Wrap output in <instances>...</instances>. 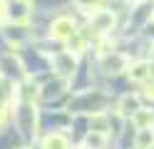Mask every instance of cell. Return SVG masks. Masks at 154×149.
Instances as JSON below:
<instances>
[{
  "label": "cell",
  "instance_id": "obj_1",
  "mask_svg": "<svg viewBox=\"0 0 154 149\" xmlns=\"http://www.w3.org/2000/svg\"><path fill=\"white\" fill-rule=\"evenodd\" d=\"M75 35V23L70 17H57L52 23V37L55 40H70Z\"/></svg>",
  "mask_w": 154,
  "mask_h": 149
},
{
  "label": "cell",
  "instance_id": "obj_2",
  "mask_svg": "<svg viewBox=\"0 0 154 149\" xmlns=\"http://www.w3.org/2000/svg\"><path fill=\"white\" fill-rule=\"evenodd\" d=\"M139 109V97L137 95H124L119 99V114L122 117H134Z\"/></svg>",
  "mask_w": 154,
  "mask_h": 149
},
{
  "label": "cell",
  "instance_id": "obj_3",
  "mask_svg": "<svg viewBox=\"0 0 154 149\" xmlns=\"http://www.w3.org/2000/svg\"><path fill=\"white\" fill-rule=\"evenodd\" d=\"M92 25H94V30H100V33L109 30L112 27V13L109 10H97V13L92 15Z\"/></svg>",
  "mask_w": 154,
  "mask_h": 149
},
{
  "label": "cell",
  "instance_id": "obj_4",
  "mask_svg": "<svg viewBox=\"0 0 154 149\" xmlns=\"http://www.w3.org/2000/svg\"><path fill=\"white\" fill-rule=\"evenodd\" d=\"M154 144V129L152 127H139L137 132V147L139 149H149Z\"/></svg>",
  "mask_w": 154,
  "mask_h": 149
},
{
  "label": "cell",
  "instance_id": "obj_5",
  "mask_svg": "<svg viewBox=\"0 0 154 149\" xmlns=\"http://www.w3.org/2000/svg\"><path fill=\"white\" fill-rule=\"evenodd\" d=\"M129 77L134 79V82H144V79L149 77V65L147 62H137L129 67Z\"/></svg>",
  "mask_w": 154,
  "mask_h": 149
},
{
  "label": "cell",
  "instance_id": "obj_6",
  "mask_svg": "<svg viewBox=\"0 0 154 149\" xmlns=\"http://www.w3.org/2000/svg\"><path fill=\"white\" fill-rule=\"evenodd\" d=\"M45 149H70V144L62 134H50L45 139Z\"/></svg>",
  "mask_w": 154,
  "mask_h": 149
},
{
  "label": "cell",
  "instance_id": "obj_7",
  "mask_svg": "<svg viewBox=\"0 0 154 149\" xmlns=\"http://www.w3.org/2000/svg\"><path fill=\"white\" fill-rule=\"evenodd\" d=\"M134 122H137V127H149L154 122V112L152 109H137V114H134Z\"/></svg>",
  "mask_w": 154,
  "mask_h": 149
},
{
  "label": "cell",
  "instance_id": "obj_8",
  "mask_svg": "<svg viewBox=\"0 0 154 149\" xmlns=\"http://www.w3.org/2000/svg\"><path fill=\"white\" fill-rule=\"evenodd\" d=\"M104 142V132L102 134H87V147H102Z\"/></svg>",
  "mask_w": 154,
  "mask_h": 149
},
{
  "label": "cell",
  "instance_id": "obj_9",
  "mask_svg": "<svg viewBox=\"0 0 154 149\" xmlns=\"http://www.w3.org/2000/svg\"><path fill=\"white\" fill-rule=\"evenodd\" d=\"M5 117H8V112H5V107H0V127H3V122H5Z\"/></svg>",
  "mask_w": 154,
  "mask_h": 149
}]
</instances>
